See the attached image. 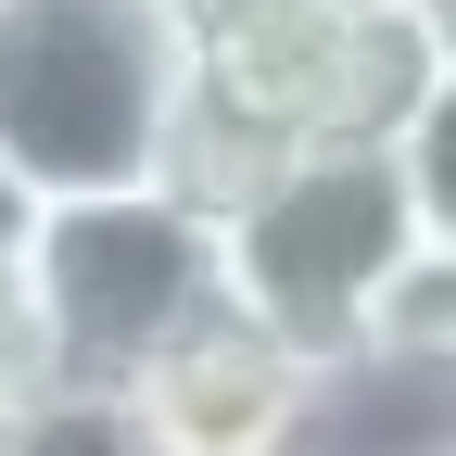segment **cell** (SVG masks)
Masks as SVG:
<instances>
[{"label": "cell", "instance_id": "cell-1", "mask_svg": "<svg viewBox=\"0 0 456 456\" xmlns=\"http://www.w3.org/2000/svg\"><path fill=\"white\" fill-rule=\"evenodd\" d=\"M203 89L178 140V203L228 216L266 165L342 152V140H406L419 89L444 77L406 0H178Z\"/></svg>", "mask_w": 456, "mask_h": 456}, {"label": "cell", "instance_id": "cell-2", "mask_svg": "<svg viewBox=\"0 0 456 456\" xmlns=\"http://www.w3.org/2000/svg\"><path fill=\"white\" fill-rule=\"evenodd\" d=\"M203 51L178 0H0V178L26 216L165 191Z\"/></svg>", "mask_w": 456, "mask_h": 456}, {"label": "cell", "instance_id": "cell-3", "mask_svg": "<svg viewBox=\"0 0 456 456\" xmlns=\"http://www.w3.org/2000/svg\"><path fill=\"white\" fill-rule=\"evenodd\" d=\"M216 254H228V305H241L266 342H292L305 368L355 355L380 330L393 279L431 254L419 191L393 140H342V152H292L216 216Z\"/></svg>", "mask_w": 456, "mask_h": 456}, {"label": "cell", "instance_id": "cell-4", "mask_svg": "<svg viewBox=\"0 0 456 456\" xmlns=\"http://www.w3.org/2000/svg\"><path fill=\"white\" fill-rule=\"evenodd\" d=\"M26 305H38V368H51V393L127 406L191 330L228 317L216 216L178 203V191L51 203V216H26Z\"/></svg>", "mask_w": 456, "mask_h": 456}, {"label": "cell", "instance_id": "cell-5", "mask_svg": "<svg viewBox=\"0 0 456 456\" xmlns=\"http://www.w3.org/2000/svg\"><path fill=\"white\" fill-rule=\"evenodd\" d=\"M305 393H317V368L228 305L216 330H191L178 355L127 393V419H140L165 456H292V444H305Z\"/></svg>", "mask_w": 456, "mask_h": 456}, {"label": "cell", "instance_id": "cell-6", "mask_svg": "<svg viewBox=\"0 0 456 456\" xmlns=\"http://www.w3.org/2000/svg\"><path fill=\"white\" fill-rule=\"evenodd\" d=\"M292 456H456V355L444 342H355L305 393Z\"/></svg>", "mask_w": 456, "mask_h": 456}, {"label": "cell", "instance_id": "cell-7", "mask_svg": "<svg viewBox=\"0 0 456 456\" xmlns=\"http://www.w3.org/2000/svg\"><path fill=\"white\" fill-rule=\"evenodd\" d=\"M393 165H406V191H419V228L456 254V77L419 89V114H406V140H393Z\"/></svg>", "mask_w": 456, "mask_h": 456}, {"label": "cell", "instance_id": "cell-8", "mask_svg": "<svg viewBox=\"0 0 456 456\" xmlns=\"http://www.w3.org/2000/svg\"><path fill=\"white\" fill-rule=\"evenodd\" d=\"M13 456H165V444L127 406H102V393H38L26 431H13Z\"/></svg>", "mask_w": 456, "mask_h": 456}, {"label": "cell", "instance_id": "cell-9", "mask_svg": "<svg viewBox=\"0 0 456 456\" xmlns=\"http://www.w3.org/2000/svg\"><path fill=\"white\" fill-rule=\"evenodd\" d=\"M0 393H13V406L51 393V368H38V305H26V228L0 241Z\"/></svg>", "mask_w": 456, "mask_h": 456}, {"label": "cell", "instance_id": "cell-10", "mask_svg": "<svg viewBox=\"0 0 456 456\" xmlns=\"http://www.w3.org/2000/svg\"><path fill=\"white\" fill-rule=\"evenodd\" d=\"M406 13H419V38H431V64L456 77V0H406Z\"/></svg>", "mask_w": 456, "mask_h": 456}, {"label": "cell", "instance_id": "cell-11", "mask_svg": "<svg viewBox=\"0 0 456 456\" xmlns=\"http://www.w3.org/2000/svg\"><path fill=\"white\" fill-rule=\"evenodd\" d=\"M13 431H26V406H13V393H0V456H13Z\"/></svg>", "mask_w": 456, "mask_h": 456}, {"label": "cell", "instance_id": "cell-12", "mask_svg": "<svg viewBox=\"0 0 456 456\" xmlns=\"http://www.w3.org/2000/svg\"><path fill=\"white\" fill-rule=\"evenodd\" d=\"M13 228H26V203H13V178H0V241H13Z\"/></svg>", "mask_w": 456, "mask_h": 456}]
</instances>
